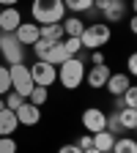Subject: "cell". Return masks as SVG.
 I'll list each match as a JSON object with an SVG mask.
<instances>
[{
	"label": "cell",
	"mask_w": 137,
	"mask_h": 153,
	"mask_svg": "<svg viewBox=\"0 0 137 153\" xmlns=\"http://www.w3.org/2000/svg\"><path fill=\"white\" fill-rule=\"evenodd\" d=\"M30 14H33V22L38 27L44 25H55V22H63V0H30Z\"/></svg>",
	"instance_id": "1"
},
{
	"label": "cell",
	"mask_w": 137,
	"mask_h": 153,
	"mask_svg": "<svg viewBox=\"0 0 137 153\" xmlns=\"http://www.w3.org/2000/svg\"><path fill=\"white\" fill-rule=\"evenodd\" d=\"M82 79H85V66H82L80 57H69L66 63L58 66V82L66 90H77L82 85Z\"/></svg>",
	"instance_id": "2"
},
{
	"label": "cell",
	"mask_w": 137,
	"mask_h": 153,
	"mask_svg": "<svg viewBox=\"0 0 137 153\" xmlns=\"http://www.w3.org/2000/svg\"><path fill=\"white\" fill-rule=\"evenodd\" d=\"M110 36H112V30H110V25H104V22H93V25H85V30H82V36H80V44H82V49H102L107 41H110Z\"/></svg>",
	"instance_id": "3"
},
{
	"label": "cell",
	"mask_w": 137,
	"mask_h": 153,
	"mask_svg": "<svg viewBox=\"0 0 137 153\" xmlns=\"http://www.w3.org/2000/svg\"><path fill=\"white\" fill-rule=\"evenodd\" d=\"M8 79H11V88H14L19 96H22V99H28L30 90L36 88L33 79H30V66H25V63L11 66V68H8Z\"/></svg>",
	"instance_id": "4"
},
{
	"label": "cell",
	"mask_w": 137,
	"mask_h": 153,
	"mask_svg": "<svg viewBox=\"0 0 137 153\" xmlns=\"http://www.w3.org/2000/svg\"><path fill=\"white\" fill-rule=\"evenodd\" d=\"M0 55L6 57L8 66H16V63H22V57H25V47L16 41L14 33H0Z\"/></svg>",
	"instance_id": "5"
},
{
	"label": "cell",
	"mask_w": 137,
	"mask_h": 153,
	"mask_svg": "<svg viewBox=\"0 0 137 153\" xmlns=\"http://www.w3.org/2000/svg\"><path fill=\"white\" fill-rule=\"evenodd\" d=\"M30 79H33V85H38V88H49V85H55V79H58V71H55L52 63L36 60L33 68H30Z\"/></svg>",
	"instance_id": "6"
},
{
	"label": "cell",
	"mask_w": 137,
	"mask_h": 153,
	"mask_svg": "<svg viewBox=\"0 0 137 153\" xmlns=\"http://www.w3.org/2000/svg\"><path fill=\"white\" fill-rule=\"evenodd\" d=\"M82 126H85L88 134L104 131V126H107V115H104L99 107H88V109L82 112Z\"/></svg>",
	"instance_id": "7"
},
{
	"label": "cell",
	"mask_w": 137,
	"mask_h": 153,
	"mask_svg": "<svg viewBox=\"0 0 137 153\" xmlns=\"http://www.w3.org/2000/svg\"><path fill=\"white\" fill-rule=\"evenodd\" d=\"M14 36H16V41L22 44V47H28V44L33 47L38 38H41V36H38V25L36 22H19V27L14 30Z\"/></svg>",
	"instance_id": "8"
},
{
	"label": "cell",
	"mask_w": 137,
	"mask_h": 153,
	"mask_svg": "<svg viewBox=\"0 0 137 153\" xmlns=\"http://www.w3.org/2000/svg\"><path fill=\"white\" fill-rule=\"evenodd\" d=\"M14 115H16V123L19 126H36L38 120H41V107H33V104L25 101Z\"/></svg>",
	"instance_id": "9"
},
{
	"label": "cell",
	"mask_w": 137,
	"mask_h": 153,
	"mask_svg": "<svg viewBox=\"0 0 137 153\" xmlns=\"http://www.w3.org/2000/svg\"><path fill=\"white\" fill-rule=\"evenodd\" d=\"M19 22H22V14H19V8H0V33H14L19 27Z\"/></svg>",
	"instance_id": "10"
},
{
	"label": "cell",
	"mask_w": 137,
	"mask_h": 153,
	"mask_svg": "<svg viewBox=\"0 0 137 153\" xmlns=\"http://www.w3.org/2000/svg\"><path fill=\"white\" fill-rule=\"evenodd\" d=\"M110 68L107 66H91V71H85V79L82 82H88V88H104L107 85V79H110Z\"/></svg>",
	"instance_id": "11"
},
{
	"label": "cell",
	"mask_w": 137,
	"mask_h": 153,
	"mask_svg": "<svg viewBox=\"0 0 137 153\" xmlns=\"http://www.w3.org/2000/svg\"><path fill=\"white\" fill-rule=\"evenodd\" d=\"M104 88L110 90V96L121 99L124 90H126V88H132V79H129V74H110V79H107V85H104Z\"/></svg>",
	"instance_id": "12"
},
{
	"label": "cell",
	"mask_w": 137,
	"mask_h": 153,
	"mask_svg": "<svg viewBox=\"0 0 137 153\" xmlns=\"http://www.w3.org/2000/svg\"><path fill=\"white\" fill-rule=\"evenodd\" d=\"M102 14H104V25H110V22H121V19L126 16V3H124V0H110L107 8H104Z\"/></svg>",
	"instance_id": "13"
},
{
	"label": "cell",
	"mask_w": 137,
	"mask_h": 153,
	"mask_svg": "<svg viewBox=\"0 0 137 153\" xmlns=\"http://www.w3.org/2000/svg\"><path fill=\"white\" fill-rule=\"evenodd\" d=\"M16 128H19L16 115H14L11 109H0V137H11Z\"/></svg>",
	"instance_id": "14"
},
{
	"label": "cell",
	"mask_w": 137,
	"mask_h": 153,
	"mask_svg": "<svg viewBox=\"0 0 137 153\" xmlns=\"http://www.w3.org/2000/svg\"><path fill=\"white\" fill-rule=\"evenodd\" d=\"M38 36L41 38H47V41H52V44H58V41H63V25L61 22H55V25H44V27H38Z\"/></svg>",
	"instance_id": "15"
},
{
	"label": "cell",
	"mask_w": 137,
	"mask_h": 153,
	"mask_svg": "<svg viewBox=\"0 0 137 153\" xmlns=\"http://www.w3.org/2000/svg\"><path fill=\"white\" fill-rule=\"evenodd\" d=\"M61 25H63V33H66L69 38H80L82 30H85V22H82L80 16H69V19H63Z\"/></svg>",
	"instance_id": "16"
},
{
	"label": "cell",
	"mask_w": 137,
	"mask_h": 153,
	"mask_svg": "<svg viewBox=\"0 0 137 153\" xmlns=\"http://www.w3.org/2000/svg\"><path fill=\"white\" fill-rule=\"evenodd\" d=\"M93 137V148L96 150H102V153H110L112 150V142H115V137L110 131H96V134H91Z\"/></svg>",
	"instance_id": "17"
},
{
	"label": "cell",
	"mask_w": 137,
	"mask_h": 153,
	"mask_svg": "<svg viewBox=\"0 0 137 153\" xmlns=\"http://www.w3.org/2000/svg\"><path fill=\"white\" fill-rule=\"evenodd\" d=\"M118 112V120H121V126L126 128V131H134L137 128V109H115Z\"/></svg>",
	"instance_id": "18"
},
{
	"label": "cell",
	"mask_w": 137,
	"mask_h": 153,
	"mask_svg": "<svg viewBox=\"0 0 137 153\" xmlns=\"http://www.w3.org/2000/svg\"><path fill=\"white\" fill-rule=\"evenodd\" d=\"M110 153H137V142L129 140V137H115Z\"/></svg>",
	"instance_id": "19"
},
{
	"label": "cell",
	"mask_w": 137,
	"mask_h": 153,
	"mask_svg": "<svg viewBox=\"0 0 137 153\" xmlns=\"http://www.w3.org/2000/svg\"><path fill=\"white\" fill-rule=\"evenodd\" d=\"M66 60H69V52H66L63 41L52 44V52H49V60H47V63H52V66H61V63H66Z\"/></svg>",
	"instance_id": "20"
},
{
	"label": "cell",
	"mask_w": 137,
	"mask_h": 153,
	"mask_svg": "<svg viewBox=\"0 0 137 153\" xmlns=\"http://www.w3.org/2000/svg\"><path fill=\"white\" fill-rule=\"evenodd\" d=\"M63 8L74 11V16H77V14H82V11H91L93 8V0H63Z\"/></svg>",
	"instance_id": "21"
},
{
	"label": "cell",
	"mask_w": 137,
	"mask_h": 153,
	"mask_svg": "<svg viewBox=\"0 0 137 153\" xmlns=\"http://www.w3.org/2000/svg\"><path fill=\"white\" fill-rule=\"evenodd\" d=\"M33 52H36V57L38 60H49V52H52V41H47V38H38V41L33 44Z\"/></svg>",
	"instance_id": "22"
},
{
	"label": "cell",
	"mask_w": 137,
	"mask_h": 153,
	"mask_svg": "<svg viewBox=\"0 0 137 153\" xmlns=\"http://www.w3.org/2000/svg\"><path fill=\"white\" fill-rule=\"evenodd\" d=\"M47 99H49V93H47V88H33L30 90V96H28V104H33V107H41V104H47Z\"/></svg>",
	"instance_id": "23"
},
{
	"label": "cell",
	"mask_w": 137,
	"mask_h": 153,
	"mask_svg": "<svg viewBox=\"0 0 137 153\" xmlns=\"http://www.w3.org/2000/svg\"><path fill=\"white\" fill-rule=\"evenodd\" d=\"M3 101H6V109H11V112H16V109H19V107H22V104H25L28 99H22V96H19L16 90H8Z\"/></svg>",
	"instance_id": "24"
},
{
	"label": "cell",
	"mask_w": 137,
	"mask_h": 153,
	"mask_svg": "<svg viewBox=\"0 0 137 153\" xmlns=\"http://www.w3.org/2000/svg\"><path fill=\"white\" fill-rule=\"evenodd\" d=\"M118 101H121V107H126V109H137V90H134V85L124 90V96H121Z\"/></svg>",
	"instance_id": "25"
},
{
	"label": "cell",
	"mask_w": 137,
	"mask_h": 153,
	"mask_svg": "<svg viewBox=\"0 0 137 153\" xmlns=\"http://www.w3.org/2000/svg\"><path fill=\"white\" fill-rule=\"evenodd\" d=\"M11 90V79H8V66H0V96H6Z\"/></svg>",
	"instance_id": "26"
},
{
	"label": "cell",
	"mask_w": 137,
	"mask_h": 153,
	"mask_svg": "<svg viewBox=\"0 0 137 153\" xmlns=\"http://www.w3.org/2000/svg\"><path fill=\"white\" fill-rule=\"evenodd\" d=\"M63 47H66L69 57H77V55H80V49H82V44H80V38H66V41H63Z\"/></svg>",
	"instance_id": "27"
},
{
	"label": "cell",
	"mask_w": 137,
	"mask_h": 153,
	"mask_svg": "<svg viewBox=\"0 0 137 153\" xmlns=\"http://www.w3.org/2000/svg\"><path fill=\"white\" fill-rule=\"evenodd\" d=\"M0 153H16L14 137H0Z\"/></svg>",
	"instance_id": "28"
},
{
	"label": "cell",
	"mask_w": 137,
	"mask_h": 153,
	"mask_svg": "<svg viewBox=\"0 0 137 153\" xmlns=\"http://www.w3.org/2000/svg\"><path fill=\"white\" fill-rule=\"evenodd\" d=\"M74 145H77V148H80V150H88V148H93V137H91V134H82V137H80V140H77Z\"/></svg>",
	"instance_id": "29"
},
{
	"label": "cell",
	"mask_w": 137,
	"mask_h": 153,
	"mask_svg": "<svg viewBox=\"0 0 137 153\" xmlns=\"http://www.w3.org/2000/svg\"><path fill=\"white\" fill-rule=\"evenodd\" d=\"M91 63H93V66H104V52H102V49H93V52H91Z\"/></svg>",
	"instance_id": "30"
},
{
	"label": "cell",
	"mask_w": 137,
	"mask_h": 153,
	"mask_svg": "<svg viewBox=\"0 0 137 153\" xmlns=\"http://www.w3.org/2000/svg\"><path fill=\"white\" fill-rule=\"evenodd\" d=\"M129 74H137V55H129Z\"/></svg>",
	"instance_id": "31"
},
{
	"label": "cell",
	"mask_w": 137,
	"mask_h": 153,
	"mask_svg": "<svg viewBox=\"0 0 137 153\" xmlns=\"http://www.w3.org/2000/svg\"><path fill=\"white\" fill-rule=\"evenodd\" d=\"M58 153H82L80 148H77V145H63L61 150H58Z\"/></svg>",
	"instance_id": "32"
},
{
	"label": "cell",
	"mask_w": 137,
	"mask_h": 153,
	"mask_svg": "<svg viewBox=\"0 0 137 153\" xmlns=\"http://www.w3.org/2000/svg\"><path fill=\"white\" fill-rule=\"evenodd\" d=\"M19 3V0H0V6H3V8H14Z\"/></svg>",
	"instance_id": "33"
},
{
	"label": "cell",
	"mask_w": 137,
	"mask_h": 153,
	"mask_svg": "<svg viewBox=\"0 0 137 153\" xmlns=\"http://www.w3.org/2000/svg\"><path fill=\"white\" fill-rule=\"evenodd\" d=\"M82 153H102V150H96V148H88V150H82Z\"/></svg>",
	"instance_id": "34"
},
{
	"label": "cell",
	"mask_w": 137,
	"mask_h": 153,
	"mask_svg": "<svg viewBox=\"0 0 137 153\" xmlns=\"http://www.w3.org/2000/svg\"><path fill=\"white\" fill-rule=\"evenodd\" d=\"M0 109H6V101H3V96H0Z\"/></svg>",
	"instance_id": "35"
}]
</instances>
